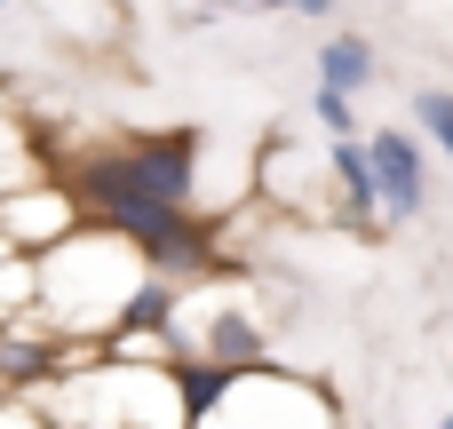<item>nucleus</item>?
<instances>
[{
  "instance_id": "nucleus-1",
  "label": "nucleus",
  "mask_w": 453,
  "mask_h": 429,
  "mask_svg": "<svg viewBox=\"0 0 453 429\" xmlns=\"http://www.w3.org/2000/svg\"><path fill=\"white\" fill-rule=\"evenodd\" d=\"M111 151H119L127 191H143L159 207H191V191H199V135H127Z\"/></svg>"
},
{
  "instance_id": "nucleus-2",
  "label": "nucleus",
  "mask_w": 453,
  "mask_h": 429,
  "mask_svg": "<svg viewBox=\"0 0 453 429\" xmlns=\"http://www.w3.org/2000/svg\"><path fill=\"white\" fill-rule=\"evenodd\" d=\"M72 231H88V215L64 183H32V191L0 199V247H16V255H56Z\"/></svg>"
},
{
  "instance_id": "nucleus-3",
  "label": "nucleus",
  "mask_w": 453,
  "mask_h": 429,
  "mask_svg": "<svg viewBox=\"0 0 453 429\" xmlns=\"http://www.w3.org/2000/svg\"><path fill=\"white\" fill-rule=\"evenodd\" d=\"M366 151H374V183H382V223H414L430 207V151H422V135L382 127V135H366Z\"/></svg>"
},
{
  "instance_id": "nucleus-4",
  "label": "nucleus",
  "mask_w": 453,
  "mask_h": 429,
  "mask_svg": "<svg viewBox=\"0 0 453 429\" xmlns=\"http://www.w3.org/2000/svg\"><path fill=\"white\" fill-rule=\"evenodd\" d=\"M326 175H334V191H342V223H382V183H374V151H366V135L326 143Z\"/></svg>"
},
{
  "instance_id": "nucleus-5",
  "label": "nucleus",
  "mask_w": 453,
  "mask_h": 429,
  "mask_svg": "<svg viewBox=\"0 0 453 429\" xmlns=\"http://www.w3.org/2000/svg\"><path fill=\"white\" fill-rule=\"evenodd\" d=\"M175 374V406H183V429H207L223 414V398L239 390V374L231 366H215V358H183V366H167Z\"/></svg>"
},
{
  "instance_id": "nucleus-6",
  "label": "nucleus",
  "mask_w": 453,
  "mask_h": 429,
  "mask_svg": "<svg viewBox=\"0 0 453 429\" xmlns=\"http://www.w3.org/2000/svg\"><path fill=\"white\" fill-rule=\"evenodd\" d=\"M374 48L358 40V32H326L319 40V88H334V96H350L358 103V88H374Z\"/></svg>"
},
{
  "instance_id": "nucleus-7",
  "label": "nucleus",
  "mask_w": 453,
  "mask_h": 429,
  "mask_svg": "<svg viewBox=\"0 0 453 429\" xmlns=\"http://www.w3.org/2000/svg\"><path fill=\"white\" fill-rule=\"evenodd\" d=\"M24 318H40V255L0 247V326H24Z\"/></svg>"
},
{
  "instance_id": "nucleus-8",
  "label": "nucleus",
  "mask_w": 453,
  "mask_h": 429,
  "mask_svg": "<svg viewBox=\"0 0 453 429\" xmlns=\"http://www.w3.org/2000/svg\"><path fill=\"white\" fill-rule=\"evenodd\" d=\"M414 119H422V135L453 159V88H414Z\"/></svg>"
},
{
  "instance_id": "nucleus-9",
  "label": "nucleus",
  "mask_w": 453,
  "mask_h": 429,
  "mask_svg": "<svg viewBox=\"0 0 453 429\" xmlns=\"http://www.w3.org/2000/svg\"><path fill=\"white\" fill-rule=\"evenodd\" d=\"M311 119H319L334 143H350V135H358V103H350V96H334V88H311Z\"/></svg>"
},
{
  "instance_id": "nucleus-10",
  "label": "nucleus",
  "mask_w": 453,
  "mask_h": 429,
  "mask_svg": "<svg viewBox=\"0 0 453 429\" xmlns=\"http://www.w3.org/2000/svg\"><path fill=\"white\" fill-rule=\"evenodd\" d=\"M0 429H56V422H48V406H32V398H0Z\"/></svg>"
},
{
  "instance_id": "nucleus-11",
  "label": "nucleus",
  "mask_w": 453,
  "mask_h": 429,
  "mask_svg": "<svg viewBox=\"0 0 453 429\" xmlns=\"http://www.w3.org/2000/svg\"><path fill=\"white\" fill-rule=\"evenodd\" d=\"M334 8H342V0H279V16H319V24H326Z\"/></svg>"
},
{
  "instance_id": "nucleus-12",
  "label": "nucleus",
  "mask_w": 453,
  "mask_h": 429,
  "mask_svg": "<svg viewBox=\"0 0 453 429\" xmlns=\"http://www.w3.org/2000/svg\"><path fill=\"white\" fill-rule=\"evenodd\" d=\"M231 8H271V16H279V0H231Z\"/></svg>"
},
{
  "instance_id": "nucleus-13",
  "label": "nucleus",
  "mask_w": 453,
  "mask_h": 429,
  "mask_svg": "<svg viewBox=\"0 0 453 429\" xmlns=\"http://www.w3.org/2000/svg\"><path fill=\"white\" fill-rule=\"evenodd\" d=\"M438 429H453V406H446V414H438Z\"/></svg>"
},
{
  "instance_id": "nucleus-14",
  "label": "nucleus",
  "mask_w": 453,
  "mask_h": 429,
  "mask_svg": "<svg viewBox=\"0 0 453 429\" xmlns=\"http://www.w3.org/2000/svg\"><path fill=\"white\" fill-rule=\"evenodd\" d=\"M0 199H8V191H0Z\"/></svg>"
}]
</instances>
